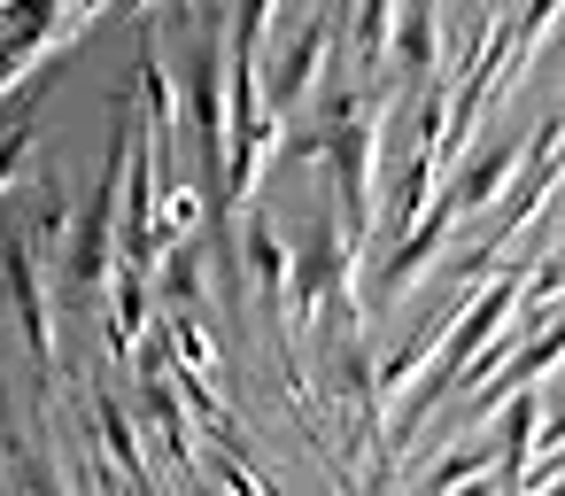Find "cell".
<instances>
[{
    "label": "cell",
    "mask_w": 565,
    "mask_h": 496,
    "mask_svg": "<svg viewBox=\"0 0 565 496\" xmlns=\"http://www.w3.org/2000/svg\"><path fill=\"white\" fill-rule=\"evenodd\" d=\"M511 303H519V272H495V279H488V295H472V303H465V318L434 334V380H426V388L411 395V411H403V426H395V450H403V442L418 434V419H426V411H434V403L449 395L457 365H465V357H472V349H480V341H488V334L503 326V310H511Z\"/></svg>",
    "instance_id": "obj_1"
},
{
    "label": "cell",
    "mask_w": 565,
    "mask_h": 496,
    "mask_svg": "<svg viewBox=\"0 0 565 496\" xmlns=\"http://www.w3.org/2000/svg\"><path fill=\"white\" fill-rule=\"evenodd\" d=\"M349 264H356V241H349L333 218H318V225H310V241H302V256H295V279H287V287H295V318H302V326H326L333 310H341V318H356V310H349Z\"/></svg>",
    "instance_id": "obj_2"
},
{
    "label": "cell",
    "mask_w": 565,
    "mask_h": 496,
    "mask_svg": "<svg viewBox=\"0 0 565 496\" xmlns=\"http://www.w3.org/2000/svg\"><path fill=\"white\" fill-rule=\"evenodd\" d=\"M372 140H380V117H364V109L310 140V156H333V171H341V233L349 241L372 233Z\"/></svg>",
    "instance_id": "obj_3"
},
{
    "label": "cell",
    "mask_w": 565,
    "mask_h": 496,
    "mask_svg": "<svg viewBox=\"0 0 565 496\" xmlns=\"http://www.w3.org/2000/svg\"><path fill=\"white\" fill-rule=\"evenodd\" d=\"M233 249H241V287L256 295V310H279L287 303V241H279V225H271L264 202H241Z\"/></svg>",
    "instance_id": "obj_4"
},
{
    "label": "cell",
    "mask_w": 565,
    "mask_h": 496,
    "mask_svg": "<svg viewBox=\"0 0 565 496\" xmlns=\"http://www.w3.org/2000/svg\"><path fill=\"white\" fill-rule=\"evenodd\" d=\"M341 32H349V0H326V9L302 24V40L287 48V63H279V78H271V94H264V109H271V117H287V109L310 94V78H318L326 48H341Z\"/></svg>",
    "instance_id": "obj_5"
},
{
    "label": "cell",
    "mask_w": 565,
    "mask_h": 496,
    "mask_svg": "<svg viewBox=\"0 0 565 496\" xmlns=\"http://www.w3.org/2000/svg\"><path fill=\"white\" fill-rule=\"evenodd\" d=\"M0 264H9V287H17V310H24V341H32V365L55 372V326H47V287H40V249L24 233L0 241Z\"/></svg>",
    "instance_id": "obj_6"
},
{
    "label": "cell",
    "mask_w": 565,
    "mask_h": 496,
    "mask_svg": "<svg viewBox=\"0 0 565 496\" xmlns=\"http://www.w3.org/2000/svg\"><path fill=\"white\" fill-rule=\"evenodd\" d=\"M519 156H526V140H519V133H503L488 156H472V171H465V179H449L457 210H488V202H495V187H503V171H519Z\"/></svg>",
    "instance_id": "obj_7"
},
{
    "label": "cell",
    "mask_w": 565,
    "mask_h": 496,
    "mask_svg": "<svg viewBox=\"0 0 565 496\" xmlns=\"http://www.w3.org/2000/svg\"><path fill=\"white\" fill-rule=\"evenodd\" d=\"M109 287H117V310H109V349L132 357L140 326H148V272L140 264H109Z\"/></svg>",
    "instance_id": "obj_8"
},
{
    "label": "cell",
    "mask_w": 565,
    "mask_h": 496,
    "mask_svg": "<svg viewBox=\"0 0 565 496\" xmlns=\"http://www.w3.org/2000/svg\"><path fill=\"white\" fill-rule=\"evenodd\" d=\"M94 411H102V442H109V457H117V473L132 481V488H148V457H140V434H132V419H125V403L102 388L94 395Z\"/></svg>",
    "instance_id": "obj_9"
},
{
    "label": "cell",
    "mask_w": 565,
    "mask_h": 496,
    "mask_svg": "<svg viewBox=\"0 0 565 496\" xmlns=\"http://www.w3.org/2000/svg\"><path fill=\"white\" fill-rule=\"evenodd\" d=\"M426 63H434V0H411L403 32H395V78L411 86V78H426Z\"/></svg>",
    "instance_id": "obj_10"
},
{
    "label": "cell",
    "mask_w": 565,
    "mask_h": 496,
    "mask_svg": "<svg viewBox=\"0 0 565 496\" xmlns=\"http://www.w3.org/2000/svg\"><path fill=\"white\" fill-rule=\"evenodd\" d=\"M279 17V0H233V63L264 55V24Z\"/></svg>",
    "instance_id": "obj_11"
},
{
    "label": "cell",
    "mask_w": 565,
    "mask_h": 496,
    "mask_svg": "<svg viewBox=\"0 0 565 496\" xmlns=\"http://www.w3.org/2000/svg\"><path fill=\"white\" fill-rule=\"evenodd\" d=\"M63 233H71V194H63V187H47V202H40V218H32V233H24V241L47 256V249H63Z\"/></svg>",
    "instance_id": "obj_12"
},
{
    "label": "cell",
    "mask_w": 565,
    "mask_h": 496,
    "mask_svg": "<svg viewBox=\"0 0 565 496\" xmlns=\"http://www.w3.org/2000/svg\"><path fill=\"white\" fill-rule=\"evenodd\" d=\"M32 140H40V125H32V102H24V117H9V133H0V187H9V179L24 171Z\"/></svg>",
    "instance_id": "obj_13"
},
{
    "label": "cell",
    "mask_w": 565,
    "mask_h": 496,
    "mask_svg": "<svg viewBox=\"0 0 565 496\" xmlns=\"http://www.w3.org/2000/svg\"><path fill=\"white\" fill-rule=\"evenodd\" d=\"M542 419V403L534 395H519L511 411H503V473H519V457H526V426Z\"/></svg>",
    "instance_id": "obj_14"
},
{
    "label": "cell",
    "mask_w": 565,
    "mask_h": 496,
    "mask_svg": "<svg viewBox=\"0 0 565 496\" xmlns=\"http://www.w3.org/2000/svg\"><path fill=\"white\" fill-rule=\"evenodd\" d=\"M480 465H488V450H457V457H441V465L426 473V488H449V481H472Z\"/></svg>",
    "instance_id": "obj_15"
}]
</instances>
